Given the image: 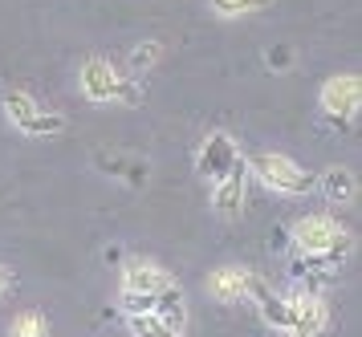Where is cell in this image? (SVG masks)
<instances>
[{
	"label": "cell",
	"instance_id": "cell-1",
	"mask_svg": "<svg viewBox=\"0 0 362 337\" xmlns=\"http://www.w3.org/2000/svg\"><path fill=\"white\" fill-rule=\"evenodd\" d=\"M293 248L310 260V268H334V260H342V252L350 248V236L334 215L317 211L293 224Z\"/></svg>",
	"mask_w": 362,
	"mask_h": 337
},
{
	"label": "cell",
	"instance_id": "cell-2",
	"mask_svg": "<svg viewBox=\"0 0 362 337\" xmlns=\"http://www.w3.org/2000/svg\"><path fill=\"white\" fill-rule=\"evenodd\" d=\"M4 114H8V122L21 130V134H29V138H57L62 130H66V118L49 106H41L33 94H25V90H13V94L4 97Z\"/></svg>",
	"mask_w": 362,
	"mask_h": 337
},
{
	"label": "cell",
	"instance_id": "cell-3",
	"mask_svg": "<svg viewBox=\"0 0 362 337\" xmlns=\"http://www.w3.org/2000/svg\"><path fill=\"white\" fill-rule=\"evenodd\" d=\"M252 175L261 179L269 191H281V195H301L313 187V175L293 162L289 155H277V150H261L257 159H252Z\"/></svg>",
	"mask_w": 362,
	"mask_h": 337
},
{
	"label": "cell",
	"instance_id": "cell-4",
	"mask_svg": "<svg viewBox=\"0 0 362 337\" xmlns=\"http://www.w3.org/2000/svg\"><path fill=\"white\" fill-rule=\"evenodd\" d=\"M82 90L90 102H134V85L127 73H118L110 61H102V57H94V61L82 65Z\"/></svg>",
	"mask_w": 362,
	"mask_h": 337
},
{
	"label": "cell",
	"instance_id": "cell-5",
	"mask_svg": "<svg viewBox=\"0 0 362 337\" xmlns=\"http://www.w3.org/2000/svg\"><path fill=\"white\" fill-rule=\"evenodd\" d=\"M285 301H289V325H285L289 337H317L322 329H326V321H329L326 301H322L313 289L297 285L293 292H285Z\"/></svg>",
	"mask_w": 362,
	"mask_h": 337
},
{
	"label": "cell",
	"instance_id": "cell-6",
	"mask_svg": "<svg viewBox=\"0 0 362 337\" xmlns=\"http://www.w3.org/2000/svg\"><path fill=\"white\" fill-rule=\"evenodd\" d=\"M171 285H175V280H171L155 260H127V264H122V289L118 292H122V297H151V301H155V297L167 292Z\"/></svg>",
	"mask_w": 362,
	"mask_h": 337
},
{
	"label": "cell",
	"instance_id": "cell-7",
	"mask_svg": "<svg viewBox=\"0 0 362 337\" xmlns=\"http://www.w3.org/2000/svg\"><path fill=\"white\" fill-rule=\"evenodd\" d=\"M196 162H199V175L216 183V179H224L236 162H245V159H240V150H236V143H232V134L216 130V134H208V138H204Z\"/></svg>",
	"mask_w": 362,
	"mask_h": 337
},
{
	"label": "cell",
	"instance_id": "cell-8",
	"mask_svg": "<svg viewBox=\"0 0 362 337\" xmlns=\"http://www.w3.org/2000/svg\"><path fill=\"white\" fill-rule=\"evenodd\" d=\"M358 97H362V81L354 73H338L322 85V110L338 122H350L358 114Z\"/></svg>",
	"mask_w": 362,
	"mask_h": 337
},
{
	"label": "cell",
	"instance_id": "cell-9",
	"mask_svg": "<svg viewBox=\"0 0 362 337\" xmlns=\"http://www.w3.org/2000/svg\"><path fill=\"white\" fill-rule=\"evenodd\" d=\"M245 301H252V305H257V313H261L264 325H273V329H285V325H289V301H285V292H273L261 276L248 273Z\"/></svg>",
	"mask_w": 362,
	"mask_h": 337
},
{
	"label": "cell",
	"instance_id": "cell-10",
	"mask_svg": "<svg viewBox=\"0 0 362 337\" xmlns=\"http://www.w3.org/2000/svg\"><path fill=\"white\" fill-rule=\"evenodd\" d=\"M245 183H248V167L236 162L224 179H216V191H212V203L220 215H240L245 208Z\"/></svg>",
	"mask_w": 362,
	"mask_h": 337
},
{
	"label": "cell",
	"instance_id": "cell-11",
	"mask_svg": "<svg viewBox=\"0 0 362 337\" xmlns=\"http://www.w3.org/2000/svg\"><path fill=\"white\" fill-rule=\"evenodd\" d=\"M208 292H212L216 301H224V305H232V301H245V292H248V268H236V264L216 268V273L208 276Z\"/></svg>",
	"mask_w": 362,
	"mask_h": 337
},
{
	"label": "cell",
	"instance_id": "cell-12",
	"mask_svg": "<svg viewBox=\"0 0 362 337\" xmlns=\"http://www.w3.org/2000/svg\"><path fill=\"white\" fill-rule=\"evenodd\" d=\"M322 191H326L329 203H350L358 183H354V171L350 167H326L322 171Z\"/></svg>",
	"mask_w": 362,
	"mask_h": 337
},
{
	"label": "cell",
	"instance_id": "cell-13",
	"mask_svg": "<svg viewBox=\"0 0 362 337\" xmlns=\"http://www.w3.org/2000/svg\"><path fill=\"white\" fill-rule=\"evenodd\" d=\"M8 337H49V321L41 317V313H21V317H13V325H8Z\"/></svg>",
	"mask_w": 362,
	"mask_h": 337
},
{
	"label": "cell",
	"instance_id": "cell-14",
	"mask_svg": "<svg viewBox=\"0 0 362 337\" xmlns=\"http://www.w3.org/2000/svg\"><path fill=\"white\" fill-rule=\"evenodd\" d=\"M127 325H131L134 337H180L175 329H167L155 313H134V317H127Z\"/></svg>",
	"mask_w": 362,
	"mask_h": 337
},
{
	"label": "cell",
	"instance_id": "cell-15",
	"mask_svg": "<svg viewBox=\"0 0 362 337\" xmlns=\"http://www.w3.org/2000/svg\"><path fill=\"white\" fill-rule=\"evenodd\" d=\"M269 0H212V8L220 16H248V13H257V8H264Z\"/></svg>",
	"mask_w": 362,
	"mask_h": 337
},
{
	"label": "cell",
	"instance_id": "cell-16",
	"mask_svg": "<svg viewBox=\"0 0 362 337\" xmlns=\"http://www.w3.org/2000/svg\"><path fill=\"white\" fill-rule=\"evenodd\" d=\"M155 61H159V45L134 49V57H131V69H134V73H147V69H151Z\"/></svg>",
	"mask_w": 362,
	"mask_h": 337
},
{
	"label": "cell",
	"instance_id": "cell-17",
	"mask_svg": "<svg viewBox=\"0 0 362 337\" xmlns=\"http://www.w3.org/2000/svg\"><path fill=\"white\" fill-rule=\"evenodd\" d=\"M8 289H13V268H4V264H0V297H4Z\"/></svg>",
	"mask_w": 362,
	"mask_h": 337
}]
</instances>
